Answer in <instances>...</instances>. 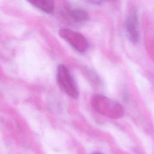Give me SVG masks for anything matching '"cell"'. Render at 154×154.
Returning a JSON list of instances; mask_svg holds the SVG:
<instances>
[{
    "mask_svg": "<svg viewBox=\"0 0 154 154\" xmlns=\"http://www.w3.org/2000/svg\"><path fill=\"white\" fill-rule=\"evenodd\" d=\"M91 104L97 112L111 119L120 118L124 114L123 108L119 103L102 95L93 96Z\"/></svg>",
    "mask_w": 154,
    "mask_h": 154,
    "instance_id": "obj_1",
    "label": "cell"
},
{
    "mask_svg": "<svg viewBox=\"0 0 154 154\" xmlns=\"http://www.w3.org/2000/svg\"><path fill=\"white\" fill-rule=\"evenodd\" d=\"M57 78L60 87L68 96L75 99L78 97L79 92L75 82L69 69L65 66H58Z\"/></svg>",
    "mask_w": 154,
    "mask_h": 154,
    "instance_id": "obj_2",
    "label": "cell"
},
{
    "mask_svg": "<svg viewBox=\"0 0 154 154\" xmlns=\"http://www.w3.org/2000/svg\"><path fill=\"white\" fill-rule=\"evenodd\" d=\"M59 35L79 52H85L88 48L86 39L81 34L78 32L70 29L63 28L60 30Z\"/></svg>",
    "mask_w": 154,
    "mask_h": 154,
    "instance_id": "obj_3",
    "label": "cell"
},
{
    "mask_svg": "<svg viewBox=\"0 0 154 154\" xmlns=\"http://www.w3.org/2000/svg\"><path fill=\"white\" fill-rule=\"evenodd\" d=\"M125 29L129 40L134 43H136L139 40V30L138 19L134 13L129 14L125 22Z\"/></svg>",
    "mask_w": 154,
    "mask_h": 154,
    "instance_id": "obj_4",
    "label": "cell"
},
{
    "mask_svg": "<svg viewBox=\"0 0 154 154\" xmlns=\"http://www.w3.org/2000/svg\"><path fill=\"white\" fill-rule=\"evenodd\" d=\"M31 5L48 14H52L54 10V0H27Z\"/></svg>",
    "mask_w": 154,
    "mask_h": 154,
    "instance_id": "obj_5",
    "label": "cell"
},
{
    "mask_svg": "<svg viewBox=\"0 0 154 154\" xmlns=\"http://www.w3.org/2000/svg\"><path fill=\"white\" fill-rule=\"evenodd\" d=\"M70 15L73 19L76 22H84L88 18L87 12L82 9H75L72 11Z\"/></svg>",
    "mask_w": 154,
    "mask_h": 154,
    "instance_id": "obj_6",
    "label": "cell"
},
{
    "mask_svg": "<svg viewBox=\"0 0 154 154\" xmlns=\"http://www.w3.org/2000/svg\"><path fill=\"white\" fill-rule=\"evenodd\" d=\"M94 154H101V153H94Z\"/></svg>",
    "mask_w": 154,
    "mask_h": 154,
    "instance_id": "obj_7",
    "label": "cell"
}]
</instances>
